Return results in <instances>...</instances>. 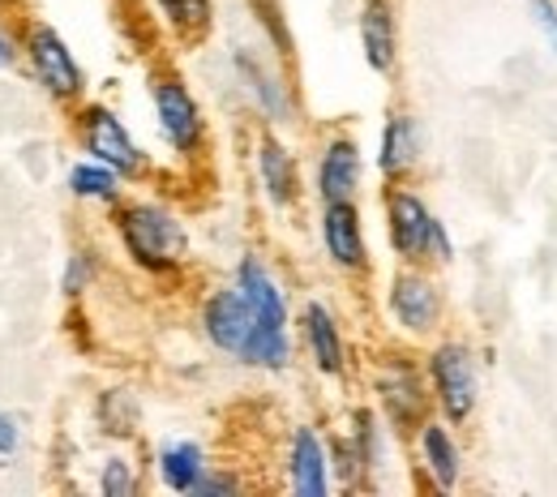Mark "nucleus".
<instances>
[{
    "mask_svg": "<svg viewBox=\"0 0 557 497\" xmlns=\"http://www.w3.org/2000/svg\"><path fill=\"white\" fill-rule=\"evenodd\" d=\"M108 236L121 262L154 287H176L194 271V227L168 194H134L108 211Z\"/></svg>",
    "mask_w": 557,
    "mask_h": 497,
    "instance_id": "1",
    "label": "nucleus"
},
{
    "mask_svg": "<svg viewBox=\"0 0 557 497\" xmlns=\"http://www.w3.org/2000/svg\"><path fill=\"white\" fill-rule=\"evenodd\" d=\"M146 108H150L154 138L181 172L207 167L210 154H214V121H210L202 95L194 90V82L185 73L168 65V61L150 65V73H146Z\"/></svg>",
    "mask_w": 557,
    "mask_h": 497,
    "instance_id": "2",
    "label": "nucleus"
},
{
    "mask_svg": "<svg viewBox=\"0 0 557 497\" xmlns=\"http://www.w3.org/2000/svg\"><path fill=\"white\" fill-rule=\"evenodd\" d=\"M360 386H364V399L373 403V412L391 425L399 442H408L433 417L429 377L420 364V348L412 344H399V339L377 344L369 360L360 364Z\"/></svg>",
    "mask_w": 557,
    "mask_h": 497,
    "instance_id": "3",
    "label": "nucleus"
},
{
    "mask_svg": "<svg viewBox=\"0 0 557 497\" xmlns=\"http://www.w3.org/2000/svg\"><path fill=\"white\" fill-rule=\"evenodd\" d=\"M377 318L391 339L424 348L442 331H450V291L433 266L395 262L377 287Z\"/></svg>",
    "mask_w": 557,
    "mask_h": 497,
    "instance_id": "4",
    "label": "nucleus"
},
{
    "mask_svg": "<svg viewBox=\"0 0 557 497\" xmlns=\"http://www.w3.org/2000/svg\"><path fill=\"white\" fill-rule=\"evenodd\" d=\"M420 364L429 377V395H433V412L455 428H472L485 403V360L481 348L459 335V331H442L437 339H429L420 348Z\"/></svg>",
    "mask_w": 557,
    "mask_h": 497,
    "instance_id": "5",
    "label": "nucleus"
},
{
    "mask_svg": "<svg viewBox=\"0 0 557 497\" xmlns=\"http://www.w3.org/2000/svg\"><path fill=\"white\" fill-rule=\"evenodd\" d=\"M22 30V77L57 108L70 112L90 95V73L82 65V57L73 52V44L61 35L57 22L39 17V13H22L17 17Z\"/></svg>",
    "mask_w": 557,
    "mask_h": 497,
    "instance_id": "6",
    "label": "nucleus"
},
{
    "mask_svg": "<svg viewBox=\"0 0 557 497\" xmlns=\"http://www.w3.org/2000/svg\"><path fill=\"white\" fill-rule=\"evenodd\" d=\"M65 116H70V138H73V146H77V154H90V159L108 163V167L121 172L134 189L159 181L154 154L138 142V134L129 129V121L121 116V108H112L108 99L86 95V99H82L77 108H70Z\"/></svg>",
    "mask_w": 557,
    "mask_h": 497,
    "instance_id": "7",
    "label": "nucleus"
},
{
    "mask_svg": "<svg viewBox=\"0 0 557 497\" xmlns=\"http://www.w3.org/2000/svg\"><path fill=\"white\" fill-rule=\"evenodd\" d=\"M227 73L245 99V108L258 116V125L292 129L300 121V90L292 82L287 61L275 57L267 44H232L227 48Z\"/></svg>",
    "mask_w": 557,
    "mask_h": 497,
    "instance_id": "8",
    "label": "nucleus"
},
{
    "mask_svg": "<svg viewBox=\"0 0 557 497\" xmlns=\"http://www.w3.org/2000/svg\"><path fill=\"white\" fill-rule=\"evenodd\" d=\"M292 331H296V352L305 360V369L326 382V386H348L351 377L360 373V356L351 348L348 322L344 313L326 300V296H305L296 305V318H292Z\"/></svg>",
    "mask_w": 557,
    "mask_h": 497,
    "instance_id": "9",
    "label": "nucleus"
},
{
    "mask_svg": "<svg viewBox=\"0 0 557 497\" xmlns=\"http://www.w3.org/2000/svg\"><path fill=\"white\" fill-rule=\"evenodd\" d=\"M249 176H253L258 202L278 219L300 211V202L309 194L305 159H300L296 142L275 125H258L249 134Z\"/></svg>",
    "mask_w": 557,
    "mask_h": 497,
    "instance_id": "10",
    "label": "nucleus"
},
{
    "mask_svg": "<svg viewBox=\"0 0 557 497\" xmlns=\"http://www.w3.org/2000/svg\"><path fill=\"white\" fill-rule=\"evenodd\" d=\"M313 236L326 271L351 287L377 279V253L369 240V219L360 202H322L313 214Z\"/></svg>",
    "mask_w": 557,
    "mask_h": 497,
    "instance_id": "11",
    "label": "nucleus"
},
{
    "mask_svg": "<svg viewBox=\"0 0 557 497\" xmlns=\"http://www.w3.org/2000/svg\"><path fill=\"white\" fill-rule=\"evenodd\" d=\"M369 189V154L360 134L348 125H335L318 134L309 150V198L322 202H360Z\"/></svg>",
    "mask_w": 557,
    "mask_h": 497,
    "instance_id": "12",
    "label": "nucleus"
},
{
    "mask_svg": "<svg viewBox=\"0 0 557 497\" xmlns=\"http://www.w3.org/2000/svg\"><path fill=\"white\" fill-rule=\"evenodd\" d=\"M404 459L412 472V485L424 494H459L468 485V446L463 428L442 421L437 412L404 442Z\"/></svg>",
    "mask_w": 557,
    "mask_h": 497,
    "instance_id": "13",
    "label": "nucleus"
},
{
    "mask_svg": "<svg viewBox=\"0 0 557 497\" xmlns=\"http://www.w3.org/2000/svg\"><path fill=\"white\" fill-rule=\"evenodd\" d=\"M377 223H382V240H386L391 262L429 266V236H433L437 211L417 181L377 189Z\"/></svg>",
    "mask_w": 557,
    "mask_h": 497,
    "instance_id": "14",
    "label": "nucleus"
},
{
    "mask_svg": "<svg viewBox=\"0 0 557 497\" xmlns=\"http://www.w3.org/2000/svg\"><path fill=\"white\" fill-rule=\"evenodd\" d=\"M278 485L292 497H331L335 472H331V442L326 425L318 421H292L278 437Z\"/></svg>",
    "mask_w": 557,
    "mask_h": 497,
    "instance_id": "15",
    "label": "nucleus"
},
{
    "mask_svg": "<svg viewBox=\"0 0 557 497\" xmlns=\"http://www.w3.org/2000/svg\"><path fill=\"white\" fill-rule=\"evenodd\" d=\"M424 154H429L424 121H420L408 103L386 108V116H382V125H377L373 159H369L377 185H408V181H420Z\"/></svg>",
    "mask_w": 557,
    "mask_h": 497,
    "instance_id": "16",
    "label": "nucleus"
},
{
    "mask_svg": "<svg viewBox=\"0 0 557 497\" xmlns=\"http://www.w3.org/2000/svg\"><path fill=\"white\" fill-rule=\"evenodd\" d=\"M194 326H198V339L207 344V352L236 364V356L245 352L258 322H253V313H249L245 296L236 291V284L219 279V284L202 287V296L194 305Z\"/></svg>",
    "mask_w": 557,
    "mask_h": 497,
    "instance_id": "17",
    "label": "nucleus"
},
{
    "mask_svg": "<svg viewBox=\"0 0 557 497\" xmlns=\"http://www.w3.org/2000/svg\"><path fill=\"white\" fill-rule=\"evenodd\" d=\"M227 279L245 296V305H249V313H253L258 326H292V318H296V296H292V284L283 279V271L275 266L271 253L245 249V253L232 262Z\"/></svg>",
    "mask_w": 557,
    "mask_h": 497,
    "instance_id": "18",
    "label": "nucleus"
},
{
    "mask_svg": "<svg viewBox=\"0 0 557 497\" xmlns=\"http://www.w3.org/2000/svg\"><path fill=\"white\" fill-rule=\"evenodd\" d=\"M356 48L373 77H395L404 61L399 0H356Z\"/></svg>",
    "mask_w": 557,
    "mask_h": 497,
    "instance_id": "19",
    "label": "nucleus"
},
{
    "mask_svg": "<svg viewBox=\"0 0 557 497\" xmlns=\"http://www.w3.org/2000/svg\"><path fill=\"white\" fill-rule=\"evenodd\" d=\"M214 463L210 446L194 433H168L150 446V485L163 489L172 497H194L198 494V481L207 476V468Z\"/></svg>",
    "mask_w": 557,
    "mask_h": 497,
    "instance_id": "20",
    "label": "nucleus"
},
{
    "mask_svg": "<svg viewBox=\"0 0 557 497\" xmlns=\"http://www.w3.org/2000/svg\"><path fill=\"white\" fill-rule=\"evenodd\" d=\"M344 428H348V437L356 442V450H360V463H364V494L386 489V485H391V472H395V463H399L404 442H399V437L391 433V425L373 412L369 399L351 403L348 417H344Z\"/></svg>",
    "mask_w": 557,
    "mask_h": 497,
    "instance_id": "21",
    "label": "nucleus"
},
{
    "mask_svg": "<svg viewBox=\"0 0 557 497\" xmlns=\"http://www.w3.org/2000/svg\"><path fill=\"white\" fill-rule=\"evenodd\" d=\"M90 425L103 442H138L146 425V399L134 382H108L99 386L95 403H90Z\"/></svg>",
    "mask_w": 557,
    "mask_h": 497,
    "instance_id": "22",
    "label": "nucleus"
},
{
    "mask_svg": "<svg viewBox=\"0 0 557 497\" xmlns=\"http://www.w3.org/2000/svg\"><path fill=\"white\" fill-rule=\"evenodd\" d=\"M129 181L121 172H112L108 163L90 159V154H77L70 167H65V194H70L73 207H86V211L108 214L112 207H121L129 198Z\"/></svg>",
    "mask_w": 557,
    "mask_h": 497,
    "instance_id": "23",
    "label": "nucleus"
},
{
    "mask_svg": "<svg viewBox=\"0 0 557 497\" xmlns=\"http://www.w3.org/2000/svg\"><path fill=\"white\" fill-rule=\"evenodd\" d=\"M90 489L99 497H141L150 489V468L134 442H108V450L95 459Z\"/></svg>",
    "mask_w": 557,
    "mask_h": 497,
    "instance_id": "24",
    "label": "nucleus"
},
{
    "mask_svg": "<svg viewBox=\"0 0 557 497\" xmlns=\"http://www.w3.org/2000/svg\"><path fill=\"white\" fill-rule=\"evenodd\" d=\"M146 9L154 13L159 30L181 48L207 44L219 22V0H146Z\"/></svg>",
    "mask_w": 557,
    "mask_h": 497,
    "instance_id": "25",
    "label": "nucleus"
},
{
    "mask_svg": "<svg viewBox=\"0 0 557 497\" xmlns=\"http://www.w3.org/2000/svg\"><path fill=\"white\" fill-rule=\"evenodd\" d=\"M108 279V249L99 240H73L65 262H61V300L65 305H82L95 287Z\"/></svg>",
    "mask_w": 557,
    "mask_h": 497,
    "instance_id": "26",
    "label": "nucleus"
},
{
    "mask_svg": "<svg viewBox=\"0 0 557 497\" xmlns=\"http://www.w3.org/2000/svg\"><path fill=\"white\" fill-rule=\"evenodd\" d=\"M326 442H331V472H335V494H364V463H360V450L348 437L344 425L326 428Z\"/></svg>",
    "mask_w": 557,
    "mask_h": 497,
    "instance_id": "27",
    "label": "nucleus"
},
{
    "mask_svg": "<svg viewBox=\"0 0 557 497\" xmlns=\"http://www.w3.org/2000/svg\"><path fill=\"white\" fill-rule=\"evenodd\" d=\"M245 4L253 13V26L262 30V44L292 65V30H287V17H283V4L278 0H245Z\"/></svg>",
    "mask_w": 557,
    "mask_h": 497,
    "instance_id": "28",
    "label": "nucleus"
},
{
    "mask_svg": "<svg viewBox=\"0 0 557 497\" xmlns=\"http://www.w3.org/2000/svg\"><path fill=\"white\" fill-rule=\"evenodd\" d=\"M30 446V421L17 408H0V468H13L26 459Z\"/></svg>",
    "mask_w": 557,
    "mask_h": 497,
    "instance_id": "29",
    "label": "nucleus"
},
{
    "mask_svg": "<svg viewBox=\"0 0 557 497\" xmlns=\"http://www.w3.org/2000/svg\"><path fill=\"white\" fill-rule=\"evenodd\" d=\"M253 481L236 468V463H210L207 476L198 481V494L194 497H240Z\"/></svg>",
    "mask_w": 557,
    "mask_h": 497,
    "instance_id": "30",
    "label": "nucleus"
},
{
    "mask_svg": "<svg viewBox=\"0 0 557 497\" xmlns=\"http://www.w3.org/2000/svg\"><path fill=\"white\" fill-rule=\"evenodd\" d=\"M528 22L541 35V48L557 61V0H528Z\"/></svg>",
    "mask_w": 557,
    "mask_h": 497,
    "instance_id": "31",
    "label": "nucleus"
},
{
    "mask_svg": "<svg viewBox=\"0 0 557 497\" xmlns=\"http://www.w3.org/2000/svg\"><path fill=\"white\" fill-rule=\"evenodd\" d=\"M22 73V30L17 17H0V77Z\"/></svg>",
    "mask_w": 557,
    "mask_h": 497,
    "instance_id": "32",
    "label": "nucleus"
},
{
    "mask_svg": "<svg viewBox=\"0 0 557 497\" xmlns=\"http://www.w3.org/2000/svg\"><path fill=\"white\" fill-rule=\"evenodd\" d=\"M26 13V0H0V17H22Z\"/></svg>",
    "mask_w": 557,
    "mask_h": 497,
    "instance_id": "33",
    "label": "nucleus"
}]
</instances>
